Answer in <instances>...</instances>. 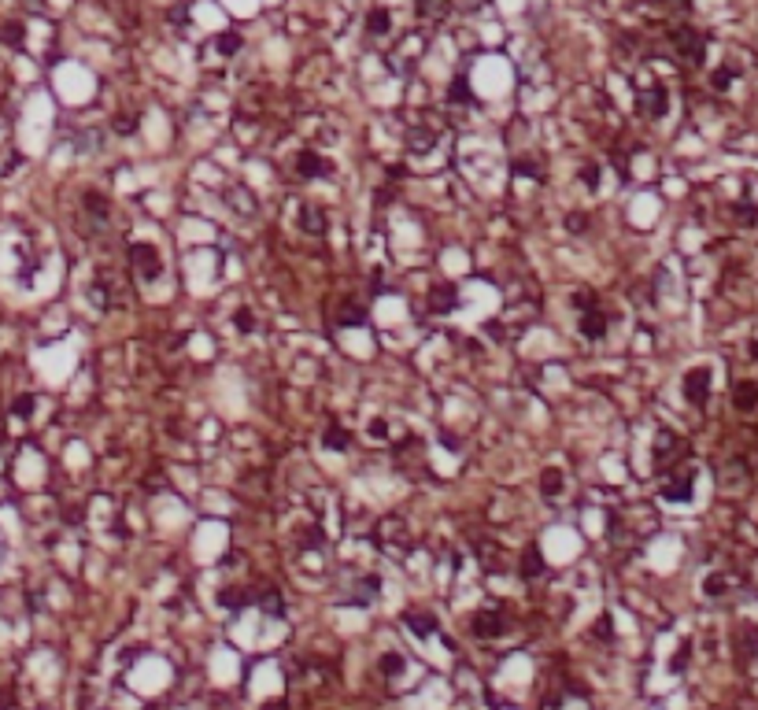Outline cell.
<instances>
[{
	"label": "cell",
	"mask_w": 758,
	"mask_h": 710,
	"mask_svg": "<svg viewBox=\"0 0 758 710\" xmlns=\"http://www.w3.org/2000/svg\"><path fill=\"white\" fill-rule=\"evenodd\" d=\"M370 437H385V422H381V418H378V422H370Z\"/></svg>",
	"instance_id": "1f68e13d"
},
{
	"label": "cell",
	"mask_w": 758,
	"mask_h": 710,
	"mask_svg": "<svg viewBox=\"0 0 758 710\" xmlns=\"http://www.w3.org/2000/svg\"><path fill=\"white\" fill-rule=\"evenodd\" d=\"M233 322H237V329H241V333H252V329H255V315H252L248 307H241L237 315H233Z\"/></svg>",
	"instance_id": "484cf974"
},
{
	"label": "cell",
	"mask_w": 758,
	"mask_h": 710,
	"mask_svg": "<svg viewBox=\"0 0 758 710\" xmlns=\"http://www.w3.org/2000/svg\"><path fill=\"white\" fill-rule=\"evenodd\" d=\"M304 230H307V233H322V230H326L322 208H304Z\"/></svg>",
	"instance_id": "ac0fdd59"
},
{
	"label": "cell",
	"mask_w": 758,
	"mask_h": 710,
	"mask_svg": "<svg viewBox=\"0 0 758 710\" xmlns=\"http://www.w3.org/2000/svg\"><path fill=\"white\" fill-rule=\"evenodd\" d=\"M447 100H452V104H474V93H470V85L459 78V82L452 85V93H447Z\"/></svg>",
	"instance_id": "d6986e66"
},
{
	"label": "cell",
	"mask_w": 758,
	"mask_h": 710,
	"mask_svg": "<svg viewBox=\"0 0 758 710\" xmlns=\"http://www.w3.org/2000/svg\"><path fill=\"white\" fill-rule=\"evenodd\" d=\"M85 203H89V211L97 215V219H108V200H104L100 192H85Z\"/></svg>",
	"instance_id": "7402d4cb"
},
{
	"label": "cell",
	"mask_w": 758,
	"mask_h": 710,
	"mask_svg": "<svg viewBox=\"0 0 758 710\" xmlns=\"http://www.w3.org/2000/svg\"><path fill=\"white\" fill-rule=\"evenodd\" d=\"M685 451H688V444L677 433H658V440H655V466L662 470V466H666V459H669V466H674V459H681Z\"/></svg>",
	"instance_id": "277c9868"
},
{
	"label": "cell",
	"mask_w": 758,
	"mask_h": 710,
	"mask_svg": "<svg viewBox=\"0 0 758 710\" xmlns=\"http://www.w3.org/2000/svg\"><path fill=\"white\" fill-rule=\"evenodd\" d=\"M407 629H414L418 637H436V621L433 618H422V615H407Z\"/></svg>",
	"instance_id": "e0dca14e"
},
{
	"label": "cell",
	"mask_w": 758,
	"mask_h": 710,
	"mask_svg": "<svg viewBox=\"0 0 758 710\" xmlns=\"http://www.w3.org/2000/svg\"><path fill=\"white\" fill-rule=\"evenodd\" d=\"M570 230H584V215H570Z\"/></svg>",
	"instance_id": "d6a6232c"
},
{
	"label": "cell",
	"mask_w": 758,
	"mask_h": 710,
	"mask_svg": "<svg viewBox=\"0 0 758 710\" xmlns=\"http://www.w3.org/2000/svg\"><path fill=\"white\" fill-rule=\"evenodd\" d=\"M677 52H681V60H688V63H703L707 41L699 37V30H681L677 34Z\"/></svg>",
	"instance_id": "5b68a950"
},
{
	"label": "cell",
	"mask_w": 758,
	"mask_h": 710,
	"mask_svg": "<svg viewBox=\"0 0 758 710\" xmlns=\"http://www.w3.org/2000/svg\"><path fill=\"white\" fill-rule=\"evenodd\" d=\"M418 12H422V19H433V23H441V19L452 12V4H447V0H418Z\"/></svg>",
	"instance_id": "5bb4252c"
},
{
	"label": "cell",
	"mask_w": 758,
	"mask_h": 710,
	"mask_svg": "<svg viewBox=\"0 0 758 710\" xmlns=\"http://www.w3.org/2000/svg\"><path fill=\"white\" fill-rule=\"evenodd\" d=\"M34 403H37V400H34V396H30V392L15 396V403H12V415H15V418H30V411H34Z\"/></svg>",
	"instance_id": "44dd1931"
},
{
	"label": "cell",
	"mask_w": 758,
	"mask_h": 710,
	"mask_svg": "<svg viewBox=\"0 0 758 710\" xmlns=\"http://www.w3.org/2000/svg\"><path fill=\"white\" fill-rule=\"evenodd\" d=\"M115 130H119V134H130V130H133V122H130V118H126V115H122V118H119V122H115Z\"/></svg>",
	"instance_id": "4dcf8cb0"
},
{
	"label": "cell",
	"mask_w": 758,
	"mask_h": 710,
	"mask_svg": "<svg viewBox=\"0 0 758 710\" xmlns=\"http://www.w3.org/2000/svg\"><path fill=\"white\" fill-rule=\"evenodd\" d=\"M581 178H584V185H589V189L600 185V170H595V167H584V170H581Z\"/></svg>",
	"instance_id": "f1b7e54d"
},
{
	"label": "cell",
	"mask_w": 758,
	"mask_h": 710,
	"mask_svg": "<svg viewBox=\"0 0 758 710\" xmlns=\"http://www.w3.org/2000/svg\"><path fill=\"white\" fill-rule=\"evenodd\" d=\"M145 710H156V707H145Z\"/></svg>",
	"instance_id": "e575fe53"
},
{
	"label": "cell",
	"mask_w": 758,
	"mask_h": 710,
	"mask_svg": "<svg viewBox=\"0 0 758 710\" xmlns=\"http://www.w3.org/2000/svg\"><path fill=\"white\" fill-rule=\"evenodd\" d=\"M130 260H133V271L141 282H156L159 271H163V263H159V252L152 248V244H133L130 248Z\"/></svg>",
	"instance_id": "6da1fadb"
},
{
	"label": "cell",
	"mask_w": 758,
	"mask_h": 710,
	"mask_svg": "<svg viewBox=\"0 0 758 710\" xmlns=\"http://www.w3.org/2000/svg\"><path fill=\"white\" fill-rule=\"evenodd\" d=\"M340 322H344V326H362V322H367V311H362L359 304H348L344 311H340Z\"/></svg>",
	"instance_id": "ffe728a7"
},
{
	"label": "cell",
	"mask_w": 758,
	"mask_h": 710,
	"mask_svg": "<svg viewBox=\"0 0 758 710\" xmlns=\"http://www.w3.org/2000/svg\"><path fill=\"white\" fill-rule=\"evenodd\" d=\"M248 599H252V596H237V588H230V592H222V596H219V603H222V607H233V610H237V607H244V603H248Z\"/></svg>",
	"instance_id": "cb8c5ba5"
},
{
	"label": "cell",
	"mask_w": 758,
	"mask_h": 710,
	"mask_svg": "<svg viewBox=\"0 0 758 710\" xmlns=\"http://www.w3.org/2000/svg\"><path fill=\"white\" fill-rule=\"evenodd\" d=\"M573 304H577L581 311H589V307H595V296L589 293V289H584V293H573Z\"/></svg>",
	"instance_id": "83f0119b"
},
{
	"label": "cell",
	"mask_w": 758,
	"mask_h": 710,
	"mask_svg": "<svg viewBox=\"0 0 758 710\" xmlns=\"http://www.w3.org/2000/svg\"><path fill=\"white\" fill-rule=\"evenodd\" d=\"M725 585H729V577H725V574H710L707 585H703V592H707V596H721Z\"/></svg>",
	"instance_id": "603a6c76"
},
{
	"label": "cell",
	"mask_w": 758,
	"mask_h": 710,
	"mask_svg": "<svg viewBox=\"0 0 758 710\" xmlns=\"http://www.w3.org/2000/svg\"><path fill=\"white\" fill-rule=\"evenodd\" d=\"M326 170H329V163L318 152H311V148L296 156V174H300V178H322Z\"/></svg>",
	"instance_id": "52a82bcc"
},
{
	"label": "cell",
	"mask_w": 758,
	"mask_h": 710,
	"mask_svg": "<svg viewBox=\"0 0 758 710\" xmlns=\"http://www.w3.org/2000/svg\"><path fill=\"white\" fill-rule=\"evenodd\" d=\"M640 111L651 115V118H658L662 111H666V89H658V85H655V89L640 93Z\"/></svg>",
	"instance_id": "9c48e42d"
},
{
	"label": "cell",
	"mask_w": 758,
	"mask_h": 710,
	"mask_svg": "<svg viewBox=\"0 0 758 710\" xmlns=\"http://www.w3.org/2000/svg\"><path fill=\"white\" fill-rule=\"evenodd\" d=\"M562 485H566V477H562V470H555V466H548L540 473V492L544 496H559L562 492Z\"/></svg>",
	"instance_id": "8fae6325"
},
{
	"label": "cell",
	"mask_w": 758,
	"mask_h": 710,
	"mask_svg": "<svg viewBox=\"0 0 758 710\" xmlns=\"http://www.w3.org/2000/svg\"><path fill=\"white\" fill-rule=\"evenodd\" d=\"M518 570H521V577H540V574H544V555L537 552V547H529V552L521 555Z\"/></svg>",
	"instance_id": "7c38bea8"
},
{
	"label": "cell",
	"mask_w": 758,
	"mask_h": 710,
	"mask_svg": "<svg viewBox=\"0 0 758 710\" xmlns=\"http://www.w3.org/2000/svg\"><path fill=\"white\" fill-rule=\"evenodd\" d=\"M755 403H758V385L740 381V389H736V407H740V411H755Z\"/></svg>",
	"instance_id": "4fadbf2b"
},
{
	"label": "cell",
	"mask_w": 758,
	"mask_h": 710,
	"mask_svg": "<svg viewBox=\"0 0 758 710\" xmlns=\"http://www.w3.org/2000/svg\"><path fill=\"white\" fill-rule=\"evenodd\" d=\"M263 710H289V707H285V703H281V699H274V703H266Z\"/></svg>",
	"instance_id": "836d02e7"
},
{
	"label": "cell",
	"mask_w": 758,
	"mask_h": 710,
	"mask_svg": "<svg viewBox=\"0 0 758 710\" xmlns=\"http://www.w3.org/2000/svg\"><path fill=\"white\" fill-rule=\"evenodd\" d=\"M732 82V74L729 71H714V89H725V85Z\"/></svg>",
	"instance_id": "f546056e"
},
{
	"label": "cell",
	"mask_w": 758,
	"mask_h": 710,
	"mask_svg": "<svg viewBox=\"0 0 758 710\" xmlns=\"http://www.w3.org/2000/svg\"><path fill=\"white\" fill-rule=\"evenodd\" d=\"M425 307H429L433 315H447V311L455 307V289L452 285H433L429 296H425Z\"/></svg>",
	"instance_id": "8992f818"
},
{
	"label": "cell",
	"mask_w": 758,
	"mask_h": 710,
	"mask_svg": "<svg viewBox=\"0 0 758 710\" xmlns=\"http://www.w3.org/2000/svg\"><path fill=\"white\" fill-rule=\"evenodd\" d=\"M215 45H219V52H226V56H233V52L241 48V34H222V37L215 41Z\"/></svg>",
	"instance_id": "d4e9b609"
},
{
	"label": "cell",
	"mask_w": 758,
	"mask_h": 710,
	"mask_svg": "<svg viewBox=\"0 0 758 710\" xmlns=\"http://www.w3.org/2000/svg\"><path fill=\"white\" fill-rule=\"evenodd\" d=\"M662 496H666L669 503H688L692 500V473H681L677 481H669V485L662 489Z\"/></svg>",
	"instance_id": "30bf717a"
},
{
	"label": "cell",
	"mask_w": 758,
	"mask_h": 710,
	"mask_svg": "<svg viewBox=\"0 0 758 710\" xmlns=\"http://www.w3.org/2000/svg\"><path fill=\"white\" fill-rule=\"evenodd\" d=\"M577 329H581L589 340H600L603 333H607V318H603V311H600V307H589V311L581 315V326H577Z\"/></svg>",
	"instance_id": "ba28073f"
},
{
	"label": "cell",
	"mask_w": 758,
	"mask_h": 710,
	"mask_svg": "<svg viewBox=\"0 0 758 710\" xmlns=\"http://www.w3.org/2000/svg\"><path fill=\"white\" fill-rule=\"evenodd\" d=\"M381 670L385 673H403V659L400 655H381Z\"/></svg>",
	"instance_id": "4316f807"
},
{
	"label": "cell",
	"mask_w": 758,
	"mask_h": 710,
	"mask_svg": "<svg viewBox=\"0 0 758 710\" xmlns=\"http://www.w3.org/2000/svg\"><path fill=\"white\" fill-rule=\"evenodd\" d=\"M685 400H688L692 407H703V403L710 400V374L703 370V367H696V370L685 374Z\"/></svg>",
	"instance_id": "3957f363"
},
{
	"label": "cell",
	"mask_w": 758,
	"mask_h": 710,
	"mask_svg": "<svg viewBox=\"0 0 758 710\" xmlns=\"http://www.w3.org/2000/svg\"><path fill=\"white\" fill-rule=\"evenodd\" d=\"M322 440H326L329 451H344V448L351 444V433H348V429H340V426H329Z\"/></svg>",
	"instance_id": "2e32d148"
},
{
	"label": "cell",
	"mask_w": 758,
	"mask_h": 710,
	"mask_svg": "<svg viewBox=\"0 0 758 710\" xmlns=\"http://www.w3.org/2000/svg\"><path fill=\"white\" fill-rule=\"evenodd\" d=\"M474 632L481 640H488V637H499V632H507V615L499 607H485V610H477L474 615Z\"/></svg>",
	"instance_id": "7a4b0ae2"
},
{
	"label": "cell",
	"mask_w": 758,
	"mask_h": 710,
	"mask_svg": "<svg viewBox=\"0 0 758 710\" xmlns=\"http://www.w3.org/2000/svg\"><path fill=\"white\" fill-rule=\"evenodd\" d=\"M389 26H392V19H389V12H385V8H373V12L367 15V30H370L373 37L389 34Z\"/></svg>",
	"instance_id": "9a60e30c"
}]
</instances>
